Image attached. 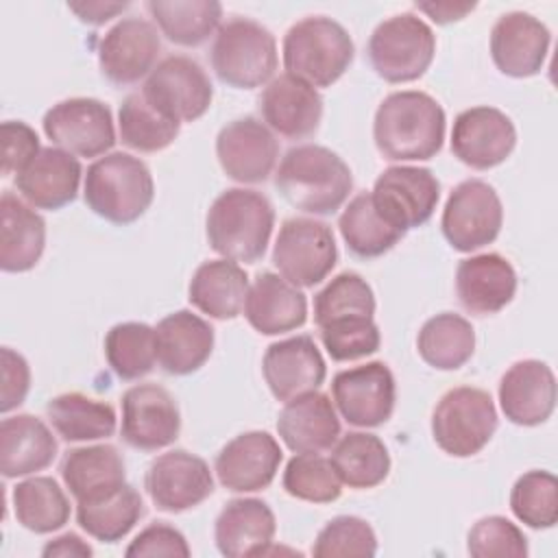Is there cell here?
Returning a JSON list of instances; mask_svg holds the SVG:
<instances>
[{"mask_svg":"<svg viewBox=\"0 0 558 558\" xmlns=\"http://www.w3.org/2000/svg\"><path fill=\"white\" fill-rule=\"evenodd\" d=\"M244 316L248 325L264 336L286 333L307 320V299L301 288L266 270L248 286Z\"/></svg>","mask_w":558,"mask_h":558,"instance_id":"cell-30","label":"cell"},{"mask_svg":"<svg viewBox=\"0 0 558 558\" xmlns=\"http://www.w3.org/2000/svg\"><path fill=\"white\" fill-rule=\"evenodd\" d=\"M13 514L17 523L35 534H50L70 521V499L57 480L33 475L13 486Z\"/></svg>","mask_w":558,"mask_h":558,"instance_id":"cell-39","label":"cell"},{"mask_svg":"<svg viewBox=\"0 0 558 558\" xmlns=\"http://www.w3.org/2000/svg\"><path fill=\"white\" fill-rule=\"evenodd\" d=\"M331 464L349 488H375L390 473V453L384 440L368 432H349L336 440Z\"/></svg>","mask_w":558,"mask_h":558,"instance_id":"cell-40","label":"cell"},{"mask_svg":"<svg viewBox=\"0 0 558 558\" xmlns=\"http://www.w3.org/2000/svg\"><path fill=\"white\" fill-rule=\"evenodd\" d=\"M85 205L111 225H131L144 216L155 198L148 166L129 153H107L85 172Z\"/></svg>","mask_w":558,"mask_h":558,"instance_id":"cell-4","label":"cell"},{"mask_svg":"<svg viewBox=\"0 0 558 558\" xmlns=\"http://www.w3.org/2000/svg\"><path fill=\"white\" fill-rule=\"evenodd\" d=\"M264 379L277 401H290L318 390L327 377V364L312 336H292L272 342L262 360Z\"/></svg>","mask_w":558,"mask_h":558,"instance_id":"cell-22","label":"cell"},{"mask_svg":"<svg viewBox=\"0 0 558 558\" xmlns=\"http://www.w3.org/2000/svg\"><path fill=\"white\" fill-rule=\"evenodd\" d=\"M517 283L512 264L499 253L471 255L456 268L458 301L475 316L501 312L514 299Z\"/></svg>","mask_w":558,"mask_h":558,"instance_id":"cell-25","label":"cell"},{"mask_svg":"<svg viewBox=\"0 0 558 558\" xmlns=\"http://www.w3.org/2000/svg\"><path fill=\"white\" fill-rule=\"evenodd\" d=\"M129 558H146V556H181L187 558L190 545L185 541V536L163 523V521H155L150 525H146L126 547L124 551Z\"/></svg>","mask_w":558,"mask_h":558,"instance_id":"cell-51","label":"cell"},{"mask_svg":"<svg viewBox=\"0 0 558 558\" xmlns=\"http://www.w3.org/2000/svg\"><path fill=\"white\" fill-rule=\"evenodd\" d=\"M371 198L390 225L408 233L432 218L440 183L429 168L390 166L375 179Z\"/></svg>","mask_w":558,"mask_h":558,"instance_id":"cell-13","label":"cell"},{"mask_svg":"<svg viewBox=\"0 0 558 558\" xmlns=\"http://www.w3.org/2000/svg\"><path fill=\"white\" fill-rule=\"evenodd\" d=\"M81 161L57 148L48 146L37 153V157L15 174L17 194L35 209H61L70 205L81 185Z\"/></svg>","mask_w":558,"mask_h":558,"instance_id":"cell-27","label":"cell"},{"mask_svg":"<svg viewBox=\"0 0 558 558\" xmlns=\"http://www.w3.org/2000/svg\"><path fill=\"white\" fill-rule=\"evenodd\" d=\"M549 41V28L538 17L525 11H510L490 28V57L501 74L527 78L545 65Z\"/></svg>","mask_w":558,"mask_h":558,"instance_id":"cell-21","label":"cell"},{"mask_svg":"<svg viewBox=\"0 0 558 558\" xmlns=\"http://www.w3.org/2000/svg\"><path fill=\"white\" fill-rule=\"evenodd\" d=\"M277 434L294 453L327 451L340 436L336 405L318 390L292 397L277 416Z\"/></svg>","mask_w":558,"mask_h":558,"instance_id":"cell-26","label":"cell"},{"mask_svg":"<svg viewBox=\"0 0 558 558\" xmlns=\"http://www.w3.org/2000/svg\"><path fill=\"white\" fill-rule=\"evenodd\" d=\"M209 61L218 81L229 87L268 85L277 70L275 35L255 20L233 17L216 31Z\"/></svg>","mask_w":558,"mask_h":558,"instance_id":"cell-6","label":"cell"},{"mask_svg":"<svg viewBox=\"0 0 558 558\" xmlns=\"http://www.w3.org/2000/svg\"><path fill=\"white\" fill-rule=\"evenodd\" d=\"M338 229L347 248L362 259L388 253L405 235L379 214L371 192H360L349 201L338 218Z\"/></svg>","mask_w":558,"mask_h":558,"instance_id":"cell-37","label":"cell"},{"mask_svg":"<svg viewBox=\"0 0 558 558\" xmlns=\"http://www.w3.org/2000/svg\"><path fill=\"white\" fill-rule=\"evenodd\" d=\"M61 480L78 501H94L126 484L122 453L113 445L70 449L61 460Z\"/></svg>","mask_w":558,"mask_h":558,"instance_id":"cell-33","label":"cell"},{"mask_svg":"<svg viewBox=\"0 0 558 558\" xmlns=\"http://www.w3.org/2000/svg\"><path fill=\"white\" fill-rule=\"evenodd\" d=\"M416 351L425 364L438 371L464 366L475 351L473 325L453 312L427 318L416 338Z\"/></svg>","mask_w":558,"mask_h":558,"instance_id":"cell-38","label":"cell"},{"mask_svg":"<svg viewBox=\"0 0 558 558\" xmlns=\"http://www.w3.org/2000/svg\"><path fill=\"white\" fill-rule=\"evenodd\" d=\"M248 275L233 259L203 262L187 286L190 303L216 320H231L244 310Z\"/></svg>","mask_w":558,"mask_h":558,"instance_id":"cell-34","label":"cell"},{"mask_svg":"<svg viewBox=\"0 0 558 558\" xmlns=\"http://www.w3.org/2000/svg\"><path fill=\"white\" fill-rule=\"evenodd\" d=\"M277 532L270 506L255 497H240L225 504L214 523V541L222 556H266Z\"/></svg>","mask_w":558,"mask_h":558,"instance_id":"cell-28","label":"cell"},{"mask_svg":"<svg viewBox=\"0 0 558 558\" xmlns=\"http://www.w3.org/2000/svg\"><path fill=\"white\" fill-rule=\"evenodd\" d=\"M105 357L124 381L146 377L157 364L155 327L137 320L113 325L105 336Z\"/></svg>","mask_w":558,"mask_h":558,"instance_id":"cell-43","label":"cell"},{"mask_svg":"<svg viewBox=\"0 0 558 558\" xmlns=\"http://www.w3.org/2000/svg\"><path fill=\"white\" fill-rule=\"evenodd\" d=\"M355 46L347 28L327 15L303 17L283 35L286 74L314 89L333 85L349 70Z\"/></svg>","mask_w":558,"mask_h":558,"instance_id":"cell-5","label":"cell"},{"mask_svg":"<svg viewBox=\"0 0 558 558\" xmlns=\"http://www.w3.org/2000/svg\"><path fill=\"white\" fill-rule=\"evenodd\" d=\"M2 137V174H20L41 150L33 126L22 120H7L0 126Z\"/></svg>","mask_w":558,"mask_h":558,"instance_id":"cell-50","label":"cell"},{"mask_svg":"<svg viewBox=\"0 0 558 558\" xmlns=\"http://www.w3.org/2000/svg\"><path fill=\"white\" fill-rule=\"evenodd\" d=\"M275 187L294 207L314 216L338 211L353 187L351 168L327 146H292L279 161Z\"/></svg>","mask_w":558,"mask_h":558,"instance_id":"cell-2","label":"cell"},{"mask_svg":"<svg viewBox=\"0 0 558 558\" xmlns=\"http://www.w3.org/2000/svg\"><path fill=\"white\" fill-rule=\"evenodd\" d=\"M161 52L159 31L144 17H122L98 44V68L113 85H133L148 76Z\"/></svg>","mask_w":558,"mask_h":558,"instance_id":"cell-18","label":"cell"},{"mask_svg":"<svg viewBox=\"0 0 558 558\" xmlns=\"http://www.w3.org/2000/svg\"><path fill=\"white\" fill-rule=\"evenodd\" d=\"M331 397L336 410L349 425L379 427L395 410V375L384 362H366L340 371L331 379Z\"/></svg>","mask_w":558,"mask_h":558,"instance_id":"cell-14","label":"cell"},{"mask_svg":"<svg viewBox=\"0 0 558 558\" xmlns=\"http://www.w3.org/2000/svg\"><path fill=\"white\" fill-rule=\"evenodd\" d=\"M338 248L329 225L316 218L283 220L272 248V264L296 288H314L333 270Z\"/></svg>","mask_w":558,"mask_h":558,"instance_id":"cell-9","label":"cell"},{"mask_svg":"<svg viewBox=\"0 0 558 558\" xmlns=\"http://www.w3.org/2000/svg\"><path fill=\"white\" fill-rule=\"evenodd\" d=\"M46 416L68 442H89L113 436L118 418L113 405L83 392H63L46 403Z\"/></svg>","mask_w":558,"mask_h":558,"instance_id":"cell-35","label":"cell"},{"mask_svg":"<svg viewBox=\"0 0 558 558\" xmlns=\"http://www.w3.org/2000/svg\"><path fill=\"white\" fill-rule=\"evenodd\" d=\"M504 416L523 427L545 423L556 408V377L541 360L514 362L499 381Z\"/></svg>","mask_w":558,"mask_h":558,"instance_id":"cell-24","label":"cell"},{"mask_svg":"<svg viewBox=\"0 0 558 558\" xmlns=\"http://www.w3.org/2000/svg\"><path fill=\"white\" fill-rule=\"evenodd\" d=\"M514 146V122L497 107H471L453 120L451 153L473 170H490L504 163Z\"/></svg>","mask_w":558,"mask_h":558,"instance_id":"cell-17","label":"cell"},{"mask_svg":"<svg viewBox=\"0 0 558 558\" xmlns=\"http://www.w3.org/2000/svg\"><path fill=\"white\" fill-rule=\"evenodd\" d=\"M68 9L83 22L92 26H100L116 15H120L124 9H129V2H102V0H83V2H68Z\"/></svg>","mask_w":558,"mask_h":558,"instance_id":"cell-53","label":"cell"},{"mask_svg":"<svg viewBox=\"0 0 558 558\" xmlns=\"http://www.w3.org/2000/svg\"><path fill=\"white\" fill-rule=\"evenodd\" d=\"M155 340L161 371L183 377L196 373L209 360L214 351V327L190 310H177L157 323Z\"/></svg>","mask_w":558,"mask_h":558,"instance_id":"cell-29","label":"cell"},{"mask_svg":"<svg viewBox=\"0 0 558 558\" xmlns=\"http://www.w3.org/2000/svg\"><path fill=\"white\" fill-rule=\"evenodd\" d=\"M272 227V203L262 192L246 187L220 192L205 218V233L211 251L225 259L244 264L264 257Z\"/></svg>","mask_w":558,"mask_h":558,"instance_id":"cell-3","label":"cell"},{"mask_svg":"<svg viewBox=\"0 0 558 558\" xmlns=\"http://www.w3.org/2000/svg\"><path fill=\"white\" fill-rule=\"evenodd\" d=\"M504 225V205L495 187L482 179L458 183L442 209L445 240L460 253H473L497 240Z\"/></svg>","mask_w":558,"mask_h":558,"instance_id":"cell-10","label":"cell"},{"mask_svg":"<svg viewBox=\"0 0 558 558\" xmlns=\"http://www.w3.org/2000/svg\"><path fill=\"white\" fill-rule=\"evenodd\" d=\"M142 94L163 116L183 124L207 113L214 98V85L196 59L172 54L159 61L146 76Z\"/></svg>","mask_w":558,"mask_h":558,"instance_id":"cell-11","label":"cell"},{"mask_svg":"<svg viewBox=\"0 0 558 558\" xmlns=\"http://www.w3.org/2000/svg\"><path fill=\"white\" fill-rule=\"evenodd\" d=\"M318 331H320V342L325 351L336 362H351V360L373 355L381 344V333L377 323L364 316L331 320L318 327Z\"/></svg>","mask_w":558,"mask_h":558,"instance_id":"cell-48","label":"cell"},{"mask_svg":"<svg viewBox=\"0 0 558 558\" xmlns=\"http://www.w3.org/2000/svg\"><path fill=\"white\" fill-rule=\"evenodd\" d=\"M466 551L473 558H525L527 538L510 519L490 514L475 521L466 536Z\"/></svg>","mask_w":558,"mask_h":558,"instance_id":"cell-49","label":"cell"},{"mask_svg":"<svg viewBox=\"0 0 558 558\" xmlns=\"http://www.w3.org/2000/svg\"><path fill=\"white\" fill-rule=\"evenodd\" d=\"M144 486L157 510L185 512L201 506L214 493V477L201 456L170 449L150 462Z\"/></svg>","mask_w":558,"mask_h":558,"instance_id":"cell-16","label":"cell"},{"mask_svg":"<svg viewBox=\"0 0 558 558\" xmlns=\"http://www.w3.org/2000/svg\"><path fill=\"white\" fill-rule=\"evenodd\" d=\"M264 124L286 140H305L318 131L323 96L301 78L275 76L257 100Z\"/></svg>","mask_w":558,"mask_h":558,"instance_id":"cell-23","label":"cell"},{"mask_svg":"<svg viewBox=\"0 0 558 558\" xmlns=\"http://www.w3.org/2000/svg\"><path fill=\"white\" fill-rule=\"evenodd\" d=\"M283 460L281 447L268 432L253 429L231 438L216 456L218 482L231 493H257L272 484Z\"/></svg>","mask_w":558,"mask_h":558,"instance_id":"cell-20","label":"cell"},{"mask_svg":"<svg viewBox=\"0 0 558 558\" xmlns=\"http://www.w3.org/2000/svg\"><path fill=\"white\" fill-rule=\"evenodd\" d=\"M216 157L231 181L262 183L275 170L279 142L262 120L246 116L218 131Z\"/></svg>","mask_w":558,"mask_h":558,"instance_id":"cell-19","label":"cell"},{"mask_svg":"<svg viewBox=\"0 0 558 558\" xmlns=\"http://www.w3.org/2000/svg\"><path fill=\"white\" fill-rule=\"evenodd\" d=\"M46 137L74 157H100L116 144L111 109L96 98H65L41 120Z\"/></svg>","mask_w":558,"mask_h":558,"instance_id":"cell-12","label":"cell"},{"mask_svg":"<svg viewBox=\"0 0 558 558\" xmlns=\"http://www.w3.org/2000/svg\"><path fill=\"white\" fill-rule=\"evenodd\" d=\"M0 268L4 272L35 268L46 248V220L13 192L0 198Z\"/></svg>","mask_w":558,"mask_h":558,"instance_id":"cell-32","label":"cell"},{"mask_svg":"<svg viewBox=\"0 0 558 558\" xmlns=\"http://www.w3.org/2000/svg\"><path fill=\"white\" fill-rule=\"evenodd\" d=\"M312 554L316 558H333V556H375L377 554V536L368 521L340 514L325 523V527L316 534L312 545Z\"/></svg>","mask_w":558,"mask_h":558,"instance_id":"cell-47","label":"cell"},{"mask_svg":"<svg viewBox=\"0 0 558 558\" xmlns=\"http://www.w3.org/2000/svg\"><path fill=\"white\" fill-rule=\"evenodd\" d=\"M355 316H375V294L362 275L347 270L336 275L314 296V323L316 327H323L331 320Z\"/></svg>","mask_w":558,"mask_h":558,"instance_id":"cell-44","label":"cell"},{"mask_svg":"<svg viewBox=\"0 0 558 558\" xmlns=\"http://www.w3.org/2000/svg\"><path fill=\"white\" fill-rule=\"evenodd\" d=\"M283 490L301 501L331 504L342 493V482L331 460L318 453H296L283 471Z\"/></svg>","mask_w":558,"mask_h":558,"instance_id":"cell-46","label":"cell"},{"mask_svg":"<svg viewBox=\"0 0 558 558\" xmlns=\"http://www.w3.org/2000/svg\"><path fill=\"white\" fill-rule=\"evenodd\" d=\"M181 124L155 109L142 92L129 94L118 111V133L124 146L137 153H159L168 148Z\"/></svg>","mask_w":558,"mask_h":558,"instance_id":"cell-42","label":"cell"},{"mask_svg":"<svg viewBox=\"0 0 558 558\" xmlns=\"http://www.w3.org/2000/svg\"><path fill=\"white\" fill-rule=\"evenodd\" d=\"M142 517L144 501L131 484H122L118 490L100 499L76 504L78 527L100 543H116L124 538Z\"/></svg>","mask_w":558,"mask_h":558,"instance_id":"cell-41","label":"cell"},{"mask_svg":"<svg viewBox=\"0 0 558 558\" xmlns=\"http://www.w3.org/2000/svg\"><path fill=\"white\" fill-rule=\"evenodd\" d=\"M414 7L425 15H429L436 24L458 22L475 9L473 2H416Z\"/></svg>","mask_w":558,"mask_h":558,"instance_id":"cell-55","label":"cell"},{"mask_svg":"<svg viewBox=\"0 0 558 558\" xmlns=\"http://www.w3.org/2000/svg\"><path fill=\"white\" fill-rule=\"evenodd\" d=\"M445 111L425 92L403 89L388 94L373 120V140L388 161H427L445 142Z\"/></svg>","mask_w":558,"mask_h":558,"instance_id":"cell-1","label":"cell"},{"mask_svg":"<svg viewBox=\"0 0 558 558\" xmlns=\"http://www.w3.org/2000/svg\"><path fill=\"white\" fill-rule=\"evenodd\" d=\"M2 360V395H0V412L7 414L20 408L31 390V366L26 357L11 347L0 349Z\"/></svg>","mask_w":558,"mask_h":558,"instance_id":"cell-52","label":"cell"},{"mask_svg":"<svg viewBox=\"0 0 558 558\" xmlns=\"http://www.w3.org/2000/svg\"><path fill=\"white\" fill-rule=\"evenodd\" d=\"M366 54L375 74L386 83H410L429 70L436 35L418 15L397 13L371 33Z\"/></svg>","mask_w":558,"mask_h":558,"instance_id":"cell-7","label":"cell"},{"mask_svg":"<svg viewBox=\"0 0 558 558\" xmlns=\"http://www.w3.org/2000/svg\"><path fill=\"white\" fill-rule=\"evenodd\" d=\"M497 423L490 392L475 386H458L438 399L432 412V436L445 453L471 458L490 442Z\"/></svg>","mask_w":558,"mask_h":558,"instance_id":"cell-8","label":"cell"},{"mask_svg":"<svg viewBox=\"0 0 558 558\" xmlns=\"http://www.w3.org/2000/svg\"><path fill=\"white\" fill-rule=\"evenodd\" d=\"M94 554L92 545H87V541H83L78 534L74 532H65L52 541H48L41 549V556L44 558H54V556H61V558H68V556H76V558H89Z\"/></svg>","mask_w":558,"mask_h":558,"instance_id":"cell-54","label":"cell"},{"mask_svg":"<svg viewBox=\"0 0 558 558\" xmlns=\"http://www.w3.org/2000/svg\"><path fill=\"white\" fill-rule=\"evenodd\" d=\"M146 11L168 41L185 48L205 44L222 17V4L216 0H148Z\"/></svg>","mask_w":558,"mask_h":558,"instance_id":"cell-36","label":"cell"},{"mask_svg":"<svg viewBox=\"0 0 558 558\" xmlns=\"http://www.w3.org/2000/svg\"><path fill=\"white\" fill-rule=\"evenodd\" d=\"M510 510L532 530L554 527L558 521V480L549 471H527L510 490Z\"/></svg>","mask_w":558,"mask_h":558,"instance_id":"cell-45","label":"cell"},{"mask_svg":"<svg viewBox=\"0 0 558 558\" xmlns=\"http://www.w3.org/2000/svg\"><path fill=\"white\" fill-rule=\"evenodd\" d=\"M57 438L33 414L4 416L0 423V471L7 480L33 475L52 464Z\"/></svg>","mask_w":558,"mask_h":558,"instance_id":"cell-31","label":"cell"},{"mask_svg":"<svg viewBox=\"0 0 558 558\" xmlns=\"http://www.w3.org/2000/svg\"><path fill=\"white\" fill-rule=\"evenodd\" d=\"M120 438L140 451L172 445L181 432V412L174 397L159 384L146 381L124 390L120 399Z\"/></svg>","mask_w":558,"mask_h":558,"instance_id":"cell-15","label":"cell"}]
</instances>
